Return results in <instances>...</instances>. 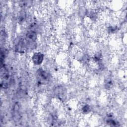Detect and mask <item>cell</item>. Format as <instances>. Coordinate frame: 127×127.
Wrapping results in <instances>:
<instances>
[{
    "label": "cell",
    "mask_w": 127,
    "mask_h": 127,
    "mask_svg": "<svg viewBox=\"0 0 127 127\" xmlns=\"http://www.w3.org/2000/svg\"><path fill=\"white\" fill-rule=\"evenodd\" d=\"M50 75L43 69H39L37 74V80L40 84H44L48 82Z\"/></svg>",
    "instance_id": "obj_1"
},
{
    "label": "cell",
    "mask_w": 127,
    "mask_h": 127,
    "mask_svg": "<svg viewBox=\"0 0 127 127\" xmlns=\"http://www.w3.org/2000/svg\"><path fill=\"white\" fill-rule=\"evenodd\" d=\"M44 60V55L40 52H36L32 56V62L35 65L41 64Z\"/></svg>",
    "instance_id": "obj_2"
}]
</instances>
